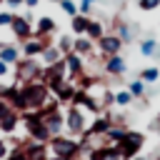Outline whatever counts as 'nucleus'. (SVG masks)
<instances>
[{"instance_id": "obj_1", "label": "nucleus", "mask_w": 160, "mask_h": 160, "mask_svg": "<svg viewBox=\"0 0 160 160\" xmlns=\"http://www.w3.org/2000/svg\"><path fill=\"white\" fill-rule=\"evenodd\" d=\"M20 92H22V98L28 102V110H40L52 98L50 90H48V85L42 80H28V82H22L20 85Z\"/></svg>"}, {"instance_id": "obj_2", "label": "nucleus", "mask_w": 160, "mask_h": 160, "mask_svg": "<svg viewBox=\"0 0 160 160\" xmlns=\"http://www.w3.org/2000/svg\"><path fill=\"white\" fill-rule=\"evenodd\" d=\"M20 120H22V125H25V130H28V135H30V140H38V142H50V130H48V125H45V120L35 112V110H28V112H22L20 115Z\"/></svg>"}, {"instance_id": "obj_3", "label": "nucleus", "mask_w": 160, "mask_h": 160, "mask_svg": "<svg viewBox=\"0 0 160 160\" xmlns=\"http://www.w3.org/2000/svg\"><path fill=\"white\" fill-rule=\"evenodd\" d=\"M50 150H52V155L55 158H68V160H75L80 152H82V148H80V142L75 140V138H70V135H55V138H50Z\"/></svg>"}, {"instance_id": "obj_4", "label": "nucleus", "mask_w": 160, "mask_h": 160, "mask_svg": "<svg viewBox=\"0 0 160 160\" xmlns=\"http://www.w3.org/2000/svg\"><path fill=\"white\" fill-rule=\"evenodd\" d=\"M65 132L70 138H80V135L88 132V115H85V110L70 105V110L65 112Z\"/></svg>"}, {"instance_id": "obj_5", "label": "nucleus", "mask_w": 160, "mask_h": 160, "mask_svg": "<svg viewBox=\"0 0 160 160\" xmlns=\"http://www.w3.org/2000/svg\"><path fill=\"white\" fill-rule=\"evenodd\" d=\"M142 142H145V135H142V132H138V130H128V132H125V138L118 142L122 160H132V158L140 152Z\"/></svg>"}, {"instance_id": "obj_6", "label": "nucleus", "mask_w": 160, "mask_h": 160, "mask_svg": "<svg viewBox=\"0 0 160 160\" xmlns=\"http://www.w3.org/2000/svg\"><path fill=\"white\" fill-rule=\"evenodd\" d=\"M40 75H42V68H40V62L35 58H22V60L15 62V78L18 80H22V82L40 80Z\"/></svg>"}, {"instance_id": "obj_7", "label": "nucleus", "mask_w": 160, "mask_h": 160, "mask_svg": "<svg viewBox=\"0 0 160 160\" xmlns=\"http://www.w3.org/2000/svg\"><path fill=\"white\" fill-rule=\"evenodd\" d=\"M122 40L118 38V35H102L98 42H95V48H98V52L100 55H105V58H110V55H118L120 50H122Z\"/></svg>"}, {"instance_id": "obj_8", "label": "nucleus", "mask_w": 160, "mask_h": 160, "mask_svg": "<svg viewBox=\"0 0 160 160\" xmlns=\"http://www.w3.org/2000/svg\"><path fill=\"white\" fill-rule=\"evenodd\" d=\"M48 45H52L50 42V38H28V40H22V48H20V52H22V58H38Z\"/></svg>"}, {"instance_id": "obj_9", "label": "nucleus", "mask_w": 160, "mask_h": 160, "mask_svg": "<svg viewBox=\"0 0 160 160\" xmlns=\"http://www.w3.org/2000/svg\"><path fill=\"white\" fill-rule=\"evenodd\" d=\"M88 158L90 160H122L118 145H98V148H90Z\"/></svg>"}, {"instance_id": "obj_10", "label": "nucleus", "mask_w": 160, "mask_h": 160, "mask_svg": "<svg viewBox=\"0 0 160 160\" xmlns=\"http://www.w3.org/2000/svg\"><path fill=\"white\" fill-rule=\"evenodd\" d=\"M112 125H115V122H112L110 115H98V118L88 125V132H85V135H88V138H102Z\"/></svg>"}, {"instance_id": "obj_11", "label": "nucleus", "mask_w": 160, "mask_h": 160, "mask_svg": "<svg viewBox=\"0 0 160 160\" xmlns=\"http://www.w3.org/2000/svg\"><path fill=\"white\" fill-rule=\"evenodd\" d=\"M20 150L25 152V160H48V150H45V142H38V140H30V142H22Z\"/></svg>"}, {"instance_id": "obj_12", "label": "nucleus", "mask_w": 160, "mask_h": 160, "mask_svg": "<svg viewBox=\"0 0 160 160\" xmlns=\"http://www.w3.org/2000/svg\"><path fill=\"white\" fill-rule=\"evenodd\" d=\"M10 30H12V35H15L18 40H28V38H32V25H30V20H25L22 15H15V18H12Z\"/></svg>"}, {"instance_id": "obj_13", "label": "nucleus", "mask_w": 160, "mask_h": 160, "mask_svg": "<svg viewBox=\"0 0 160 160\" xmlns=\"http://www.w3.org/2000/svg\"><path fill=\"white\" fill-rule=\"evenodd\" d=\"M102 70L108 72V75H125L128 72V62H125V58L118 52V55H110V58H105V65H102Z\"/></svg>"}, {"instance_id": "obj_14", "label": "nucleus", "mask_w": 160, "mask_h": 160, "mask_svg": "<svg viewBox=\"0 0 160 160\" xmlns=\"http://www.w3.org/2000/svg\"><path fill=\"white\" fill-rule=\"evenodd\" d=\"M55 32V20L50 15H40L35 20V28H32V35L35 38H50Z\"/></svg>"}, {"instance_id": "obj_15", "label": "nucleus", "mask_w": 160, "mask_h": 160, "mask_svg": "<svg viewBox=\"0 0 160 160\" xmlns=\"http://www.w3.org/2000/svg\"><path fill=\"white\" fill-rule=\"evenodd\" d=\"M42 120H45V125H48V130H50V135H52V138H55V135H62V130H65V115H62L60 110H55V112L45 115Z\"/></svg>"}, {"instance_id": "obj_16", "label": "nucleus", "mask_w": 160, "mask_h": 160, "mask_svg": "<svg viewBox=\"0 0 160 160\" xmlns=\"http://www.w3.org/2000/svg\"><path fill=\"white\" fill-rule=\"evenodd\" d=\"M65 65H68V78H78V75L85 72V60H82V55H78V52L65 55Z\"/></svg>"}, {"instance_id": "obj_17", "label": "nucleus", "mask_w": 160, "mask_h": 160, "mask_svg": "<svg viewBox=\"0 0 160 160\" xmlns=\"http://www.w3.org/2000/svg\"><path fill=\"white\" fill-rule=\"evenodd\" d=\"M92 50H95V42H92L88 35H78V38L72 40V52H78V55H82V58H88Z\"/></svg>"}, {"instance_id": "obj_18", "label": "nucleus", "mask_w": 160, "mask_h": 160, "mask_svg": "<svg viewBox=\"0 0 160 160\" xmlns=\"http://www.w3.org/2000/svg\"><path fill=\"white\" fill-rule=\"evenodd\" d=\"M75 90H78V88H75V85H72L70 80H65V82H62V85H60V88H58V90L52 92V98H55V100H58V102L62 105V102H70V100H72Z\"/></svg>"}, {"instance_id": "obj_19", "label": "nucleus", "mask_w": 160, "mask_h": 160, "mask_svg": "<svg viewBox=\"0 0 160 160\" xmlns=\"http://www.w3.org/2000/svg\"><path fill=\"white\" fill-rule=\"evenodd\" d=\"M20 48L18 45H12V42H5L2 48H0V60H5L8 65H15L18 60H20Z\"/></svg>"}, {"instance_id": "obj_20", "label": "nucleus", "mask_w": 160, "mask_h": 160, "mask_svg": "<svg viewBox=\"0 0 160 160\" xmlns=\"http://www.w3.org/2000/svg\"><path fill=\"white\" fill-rule=\"evenodd\" d=\"M18 125H20V112L12 110L10 115H5V118L0 120V132H8V135H10V132L18 130Z\"/></svg>"}, {"instance_id": "obj_21", "label": "nucleus", "mask_w": 160, "mask_h": 160, "mask_svg": "<svg viewBox=\"0 0 160 160\" xmlns=\"http://www.w3.org/2000/svg\"><path fill=\"white\" fill-rule=\"evenodd\" d=\"M88 25H90V15H75V18H70V30L75 32V35H85L88 32Z\"/></svg>"}, {"instance_id": "obj_22", "label": "nucleus", "mask_w": 160, "mask_h": 160, "mask_svg": "<svg viewBox=\"0 0 160 160\" xmlns=\"http://www.w3.org/2000/svg\"><path fill=\"white\" fill-rule=\"evenodd\" d=\"M60 58H62V55H60V50H58L55 45H48V48L40 52V62H42V65H52V62H58Z\"/></svg>"}, {"instance_id": "obj_23", "label": "nucleus", "mask_w": 160, "mask_h": 160, "mask_svg": "<svg viewBox=\"0 0 160 160\" xmlns=\"http://www.w3.org/2000/svg\"><path fill=\"white\" fill-rule=\"evenodd\" d=\"M85 35H88V38H90L92 42H98V40H100V38L105 35V28H102V22H100V20H92V18H90V25H88V32H85Z\"/></svg>"}, {"instance_id": "obj_24", "label": "nucleus", "mask_w": 160, "mask_h": 160, "mask_svg": "<svg viewBox=\"0 0 160 160\" xmlns=\"http://www.w3.org/2000/svg\"><path fill=\"white\" fill-rule=\"evenodd\" d=\"M158 48H160V42H158L155 38H148V40L140 42V55H145V58H155Z\"/></svg>"}, {"instance_id": "obj_25", "label": "nucleus", "mask_w": 160, "mask_h": 160, "mask_svg": "<svg viewBox=\"0 0 160 160\" xmlns=\"http://www.w3.org/2000/svg\"><path fill=\"white\" fill-rule=\"evenodd\" d=\"M115 35H118L122 42H130V40H132V28H130L128 22L118 20V22H115Z\"/></svg>"}, {"instance_id": "obj_26", "label": "nucleus", "mask_w": 160, "mask_h": 160, "mask_svg": "<svg viewBox=\"0 0 160 160\" xmlns=\"http://www.w3.org/2000/svg\"><path fill=\"white\" fill-rule=\"evenodd\" d=\"M140 80H142L145 85L158 82V80H160V68H142V70H140Z\"/></svg>"}, {"instance_id": "obj_27", "label": "nucleus", "mask_w": 160, "mask_h": 160, "mask_svg": "<svg viewBox=\"0 0 160 160\" xmlns=\"http://www.w3.org/2000/svg\"><path fill=\"white\" fill-rule=\"evenodd\" d=\"M132 100H135V98L130 95V90H118V92H112V105H118V108H128Z\"/></svg>"}, {"instance_id": "obj_28", "label": "nucleus", "mask_w": 160, "mask_h": 160, "mask_svg": "<svg viewBox=\"0 0 160 160\" xmlns=\"http://www.w3.org/2000/svg\"><path fill=\"white\" fill-rule=\"evenodd\" d=\"M128 90H130V95L135 98V100H140V98H145V92H148V88H145V82L138 78V80H130V85H128Z\"/></svg>"}, {"instance_id": "obj_29", "label": "nucleus", "mask_w": 160, "mask_h": 160, "mask_svg": "<svg viewBox=\"0 0 160 160\" xmlns=\"http://www.w3.org/2000/svg\"><path fill=\"white\" fill-rule=\"evenodd\" d=\"M55 48L60 50V55H62V58H65V55H70V52H72V38H70V35H60V40L55 42Z\"/></svg>"}, {"instance_id": "obj_30", "label": "nucleus", "mask_w": 160, "mask_h": 160, "mask_svg": "<svg viewBox=\"0 0 160 160\" xmlns=\"http://www.w3.org/2000/svg\"><path fill=\"white\" fill-rule=\"evenodd\" d=\"M58 5H60V10H62L68 18H75V15H78V0H60Z\"/></svg>"}, {"instance_id": "obj_31", "label": "nucleus", "mask_w": 160, "mask_h": 160, "mask_svg": "<svg viewBox=\"0 0 160 160\" xmlns=\"http://www.w3.org/2000/svg\"><path fill=\"white\" fill-rule=\"evenodd\" d=\"M138 8H140V10H145V12L158 10V8H160V0H138Z\"/></svg>"}, {"instance_id": "obj_32", "label": "nucleus", "mask_w": 160, "mask_h": 160, "mask_svg": "<svg viewBox=\"0 0 160 160\" xmlns=\"http://www.w3.org/2000/svg\"><path fill=\"white\" fill-rule=\"evenodd\" d=\"M12 18H15V12H12V10H0V28H10Z\"/></svg>"}, {"instance_id": "obj_33", "label": "nucleus", "mask_w": 160, "mask_h": 160, "mask_svg": "<svg viewBox=\"0 0 160 160\" xmlns=\"http://www.w3.org/2000/svg\"><path fill=\"white\" fill-rule=\"evenodd\" d=\"M90 10H92V2L90 0H80L78 2V12L80 15H90Z\"/></svg>"}, {"instance_id": "obj_34", "label": "nucleus", "mask_w": 160, "mask_h": 160, "mask_svg": "<svg viewBox=\"0 0 160 160\" xmlns=\"http://www.w3.org/2000/svg\"><path fill=\"white\" fill-rule=\"evenodd\" d=\"M10 112H12V108H10V102H8V100H2V98H0V120H2V118H5V115H10Z\"/></svg>"}, {"instance_id": "obj_35", "label": "nucleus", "mask_w": 160, "mask_h": 160, "mask_svg": "<svg viewBox=\"0 0 160 160\" xmlns=\"http://www.w3.org/2000/svg\"><path fill=\"white\" fill-rule=\"evenodd\" d=\"M5 160H25V152H22V150H20V145H18L15 150H10V155H8Z\"/></svg>"}, {"instance_id": "obj_36", "label": "nucleus", "mask_w": 160, "mask_h": 160, "mask_svg": "<svg viewBox=\"0 0 160 160\" xmlns=\"http://www.w3.org/2000/svg\"><path fill=\"white\" fill-rule=\"evenodd\" d=\"M8 75H12V65H8L5 60H0V78H8Z\"/></svg>"}, {"instance_id": "obj_37", "label": "nucleus", "mask_w": 160, "mask_h": 160, "mask_svg": "<svg viewBox=\"0 0 160 160\" xmlns=\"http://www.w3.org/2000/svg\"><path fill=\"white\" fill-rule=\"evenodd\" d=\"M10 155V148H8V142L5 140H0V160H5Z\"/></svg>"}, {"instance_id": "obj_38", "label": "nucleus", "mask_w": 160, "mask_h": 160, "mask_svg": "<svg viewBox=\"0 0 160 160\" xmlns=\"http://www.w3.org/2000/svg\"><path fill=\"white\" fill-rule=\"evenodd\" d=\"M40 5V0H25V8L28 10H32V8H38Z\"/></svg>"}, {"instance_id": "obj_39", "label": "nucleus", "mask_w": 160, "mask_h": 160, "mask_svg": "<svg viewBox=\"0 0 160 160\" xmlns=\"http://www.w3.org/2000/svg\"><path fill=\"white\" fill-rule=\"evenodd\" d=\"M48 160H68V158H55V155H52V158H48Z\"/></svg>"}, {"instance_id": "obj_40", "label": "nucleus", "mask_w": 160, "mask_h": 160, "mask_svg": "<svg viewBox=\"0 0 160 160\" xmlns=\"http://www.w3.org/2000/svg\"><path fill=\"white\" fill-rule=\"evenodd\" d=\"M132 160H148V158H138V155H135V158H132Z\"/></svg>"}, {"instance_id": "obj_41", "label": "nucleus", "mask_w": 160, "mask_h": 160, "mask_svg": "<svg viewBox=\"0 0 160 160\" xmlns=\"http://www.w3.org/2000/svg\"><path fill=\"white\" fill-rule=\"evenodd\" d=\"M158 125H160V112H158Z\"/></svg>"}, {"instance_id": "obj_42", "label": "nucleus", "mask_w": 160, "mask_h": 160, "mask_svg": "<svg viewBox=\"0 0 160 160\" xmlns=\"http://www.w3.org/2000/svg\"><path fill=\"white\" fill-rule=\"evenodd\" d=\"M50 2H60V0H50Z\"/></svg>"}, {"instance_id": "obj_43", "label": "nucleus", "mask_w": 160, "mask_h": 160, "mask_svg": "<svg viewBox=\"0 0 160 160\" xmlns=\"http://www.w3.org/2000/svg\"><path fill=\"white\" fill-rule=\"evenodd\" d=\"M2 45H5V42H2V40H0V48H2Z\"/></svg>"}, {"instance_id": "obj_44", "label": "nucleus", "mask_w": 160, "mask_h": 160, "mask_svg": "<svg viewBox=\"0 0 160 160\" xmlns=\"http://www.w3.org/2000/svg\"><path fill=\"white\" fill-rule=\"evenodd\" d=\"M90 2H98V0H90Z\"/></svg>"}, {"instance_id": "obj_45", "label": "nucleus", "mask_w": 160, "mask_h": 160, "mask_svg": "<svg viewBox=\"0 0 160 160\" xmlns=\"http://www.w3.org/2000/svg\"><path fill=\"white\" fill-rule=\"evenodd\" d=\"M155 160H160V158H155Z\"/></svg>"}, {"instance_id": "obj_46", "label": "nucleus", "mask_w": 160, "mask_h": 160, "mask_svg": "<svg viewBox=\"0 0 160 160\" xmlns=\"http://www.w3.org/2000/svg\"><path fill=\"white\" fill-rule=\"evenodd\" d=\"M0 2H2V0H0Z\"/></svg>"}]
</instances>
